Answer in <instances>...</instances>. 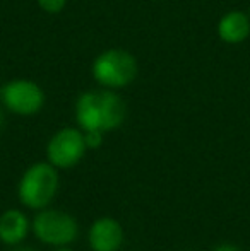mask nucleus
<instances>
[{
	"instance_id": "9",
	"label": "nucleus",
	"mask_w": 250,
	"mask_h": 251,
	"mask_svg": "<svg viewBox=\"0 0 250 251\" xmlns=\"http://www.w3.org/2000/svg\"><path fill=\"white\" fill-rule=\"evenodd\" d=\"M31 232V221L21 208H7L0 214V243L5 246H19Z\"/></svg>"
},
{
	"instance_id": "17",
	"label": "nucleus",
	"mask_w": 250,
	"mask_h": 251,
	"mask_svg": "<svg viewBox=\"0 0 250 251\" xmlns=\"http://www.w3.org/2000/svg\"><path fill=\"white\" fill-rule=\"evenodd\" d=\"M247 12H249V16H250V7H249V10H247Z\"/></svg>"
},
{
	"instance_id": "12",
	"label": "nucleus",
	"mask_w": 250,
	"mask_h": 251,
	"mask_svg": "<svg viewBox=\"0 0 250 251\" xmlns=\"http://www.w3.org/2000/svg\"><path fill=\"white\" fill-rule=\"evenodd\" d=\"M213 251H242L238 246L231 245V243H221V245L214 246Z\"/></svg>"
},
{
	"instance_id": "10",
	"label": "nucleus",
	"mask_w": 250,
	"mask_h": 251,
	"mask_svg": "<svg viewBox=\"0 0 250 251\" xmlns=\"http://www.w3.org/2000/svg\"><path fill=\"white\" fill-rule=\"evenodd\" d=\"M84 140H86L87 151H96L103 146L105 132H101V130H86V132H84Z\"/></svg>"
},
{
	"instance_id": "13",
	"label": "nucleus",
	"mask_w": 250,
	"mask_h": 251,
	"mask_svg": "<svg viewBox=\"0 0 250 251\" xmlns=\"http://www.w3.org/2000/svg\"><path fill=\"white\" fill-rule=\"evenodd\" d=\"M10 251H38V250L31 248V246H23V245H19V246H14V248H10Z\"/></svg>"
},
{
	"instance_id": "7",
	"label": "nucleus",
	"mask_w": 250,
	"mask_h": 251,
	"mask_svg": "<svg viewBox=\"0 0 250 251\" xmlns=\"http://www.w3.org/2000/svg\"><path fill=\"white\" fill-rule=\"evenodd\" d=\"M125 241L122 224L113 217H100L87 229V245L91 251H120Z\"/></svg>"
},
{
	"instance_id": "4",
	"label": "nucleus",
	"mask_w": 250,
	"mask_h": 251,
	"mask_svg": "<svg viewBox=\"0 0 250 251\" xmlns=\"http://www.w3.org/2000/svg\"><path fill=\"white\" fill-rule=\"evenodd\" d=\"M31 232L40 243L54 248H63L76 243L79 222L72 214L60 208H41L31 221Z\"/></svg>"
},
{
	"instance_id": "16",
	"label": "nucleus",
	"mask_w": 250,
	"mask_h": 251,
	"mask_svg": "<svg viewBox=\"0 0 250 251\" xmlns=\"http://www.w3.org/2000/svg\"><path fill=\"white\" fill-rule=\"evenodd\" d=\"M0 96H2V86H0Z\"/></svg>"
},
{
	"instance_id": "2",
	"label": "nucleus",
	"mask_w": 250,
	"mask_h": 251,
	"mask_svg": "<svg viewBox=\"0 0 250 251\" xmlns=\"http://www.w3.org/2000/svg\"><path fill=\"white\" fill-rule=\"evenodd\" d=\"M60 188L58 169L48 161L31 164L21 175L17 183V200L28 210H41L50 207Z\"/></svg>"
},
{
	"instance_id": "5",
	"label": "nucleus",
	"mask_w": 250,
	"mask_h": 251,
	"mask_svg": "<svg viewBox=\"0 0 250 251\" xmlns=\"http://www.w3.org/2000/svg\"><path fill=\"white\" fill-rule=\"evenodd\" d=\"M87 152L84 132L79 126H63L47 142L45 155L50 164L60 169H72L84 159Z\"/></svg>"
},
{
	"instance_id": "11",
	"label": "nucleus",
	"mask_w": 250,
	"mask_h": 251,
	"mask_svg": "<svg viewBox=\"0 0 250 251\" xmlns=\"http://www.w3.org/2000/svg\"><path fill=\"white\" fill-rule=\"evenodd\" d=\"M38 7H40L43 12L55 16V14H60L67 5V0H36Z\"/></svg>"
},
{
	"instance_id": "3",
	"label": "nucleus",
	"mask_w": 250,
	"mask_h": 251,
	"mask_svg": "<svg viewBox=\"0 0 250 251\" xmlns=\"http://www.w3.org/2000/svg\"><path fill=\"white\" fill-rule=\"evenodd\" d=\"M139 74L137 58L124 48L103 50L91 65L94 82L105 89L120 91L129 87Z\"/></svg>"
},
{
	"instance_id": "6",
	"label": "nucleus",
	"mask_w": 250,
	"mask_h": 251,
	"mask_svg": "<svg viewBox=\"0 0 250 251\" xmlns=\"http://www.w3.org/2000/svg\"><path fill=\"white\" fill-rule=\"evenodd\" d=\"M3 108L16 116H34L43 109L47 96L43 87L31 79H12L2 86Z\"/></svg>"
},
{
	"instance_id": "8",
	"label": "nucleus",
	"mask_w": 250,
	"mask_h": 251,
	"mask_svg": "<svg viewBox=\"0 0 250 251\" xmlns=\"http://www.w3.org/2000/svg\"><path fill=\"white\" fill-rule=\"evenodd\" d=\"M216 34L220 41L230 47L242 45L250 38V16L247 10L233 9L218 19Z\"/></svg>"
},
{
	"instance_id": "1",
	"label": "nucleus",
	"mask_w": 250,
	"mask_h": 251,
	"mask_svg": "<svg viewBox=\"0 0 250 251\" xmlns=\"http://www.w3.org/2000/svg\"><path fill=\"white\" fill-rule=\"evenodd\" d=\"M76 123L81 130H101L108 133L120 128L127 118L124 98L113 89H91L79 94L74 106Z\"/></svg>"
},
{
	"instance_id": "14",
	"label": "nucleus",
	"mask_w": 250,
	"mask_h": 251,
	"mask_svg": "<svg viewBox=\"0 0 250 251\" xmlns=\"http://www.w3.org/2000/svg\"><path fill=\"white\" fill-rule=\"evenodd\" d=\"M2 126H3V113H2V108H0V132H2Z\"/></svg>"
},
{
	"instance_id": "15",
	"label": "nucleus",
	"mask_w": 250,
	"mask_h": 251,
	"mask_svg": "<svg viewBox=\"0 0 250 251\" xmlns=\"http://www.w3.org/2000/svg\"><path fill=\"white\" fill-rule=\"evenodd\" d=\"M55 251H74V250H70L69 246H63V248H57Z\"/></svg>"
}]
</instances>
